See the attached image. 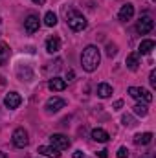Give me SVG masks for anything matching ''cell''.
<instances>
[{
  "instance_id": "83f0119b",
  "label": "cell",
  "mask_w": 156,
  "mask_h": 158,
  "mask_svg": "<svg viewBox=\"0 0 156 158\" xmlns=\"http://www.w3.org/2000/svg\"><path fill=\"white\" fill-rule=\"evenodd\" d=\"M107 153H109V151H105V149H103V151H99V153H97V156H99V158H107V156H109Z\"/></svg>"
},
{
  "instance_id": "5b68a950",
  "label": "cell",
  "mask_w": 156,
  "mask_h": 158,
  "mask_svg": "<svg viewBox=\"0 0 156 158\" xmlns=\"http://www.w3.org/2000/svg\"><path fill=\"white\" fill-rule=\"evenodd\" d=\"M153 28H154V20H153L151 17H142V19L138 20V24H136V31H138L140 35H147V33H151Z\"/></svg>"
},
{
  "instance_id": "44dd1931",
  "label": "cell",
  "mask_w": 156,
  "mask_h": 158,
  "mask_svg": "<svg viewBox=\"0 0 156 158\" xmlns=\"http://www.w3.org/2000/svg\"><path fill=\"white\" fill-rule=\"evenodd\" d=\"M132 109H134V114H138V116H142V118L147 116V112H149V110H147V105H142V103L134 105Z\"/></svg>"
},
{
  "instance_id": "52a82bcc",
  "label": "cell",
  "mask_w": 156,
  "mask_h": 158,
  "mask_svg": "<svg viewBox=\"0 0 156 158\" xmlns=\"http://www.w3.org/2000/svg\"><path fill=\"white\" fill-rule=\"evenodd\" d=\"M40 22H39V17L37 15H28V19L24 20V30H26V33H35L37 30H39Z\"/></svg>"
},
{
  "instance_id": "7402d4cb",
  "label": "cell",
  "mask_w": 156,
  "mask_h": 158,
  "mask_svg": "<svg viewBox=\"0 0 156 158\" xmlns=\"http://www.w3.org/2000/svg\"><path fill=\"white\" fill-rule=\"evenodd\" d=\"M116 156L117 158H129V149H127V147H119L117 153H116Z\"/></svg>"
},
{
  "instance_id": "484cf974",
  "label": "cell",
  "mask_w": 156,
  "mask_h": 158,
  "mask_svg": "<svg viewBox=\"0 0 156 158\" xmlns=\"http://www.w3.org/2000/svg\"><path fill=\"white\" fill-rule=\"evenodd\" d=\"M121 107H123V101H121V99H117L116 103H114V105H112V109H114V110H119V109H121Z\"/></svg>"
},
{
  "instance_id": "7c38bea8",
  "label": "cell",
  "mask_w": 156,
  "mask_h": 158,
  "mask_svg": "<svg viewBox=\"0 0 156 158\" xmlns=\"http://www.w3.org/2000/svg\"><path fill=\"white\" fill-rule=\"evenodd\" d=\"M61 50V39L59 37H50V39L46 40V52L48 53H57Z\"/></svg>"
},
{
  "instance_id": "e0dca14e",
  "label": "cell",
  "mask_w": 156,
  "mask_h": 158,
  "mask_svg": "<svg viewBox=\"0 0 156 158\" xmlns=\"http://www.w3.org/2000/svg\"><path fill=\"white\" fill-rule=\"evenodd\" d=\"M153 142V132H143V134H136L134 136V143L136 145H149Z\"/></svg>"
},
{
  "instance_id": "6da1fadb",
  "label": "cell",
  "mask_w": 156,
  "mask_h": 158,
  "mask_svg": "<svg viewBox=\"0 0 156 158\" xmlns=\"http://www.w3.org/2000/svg\"><path fill=\"white\" fill-rule=\"evenodd\" d=\"M101 63V53H99V48L90 44L83 50L81 53V66L86 70V72H94Z\"/></svg>"
},
{
  "instance_id": "2e32d148",
  "label": "cell",
  "mask_w": 156,
  "mask_h": 158,
  "mask_svg": "<svg viewBox=\"0 0 156 158\" xmlns=\"http://www.w3.org/2000/svg\"><path fill=\"white\" fill-rule=\"evenodd\" d=\"M9 55H11V48H9V44L0 42V66H4V64L9 61Z\"/></svg>"
},
{
  "instance_id": "277c9868",
  "label": "cell",
  "mask_w": 156,
  "mask_h": 158,
  "mask_svg": "<svg viewBox=\"0 0 156 158\" xmlns=\"http://www.w3.org/2000/svg\"><path fill=\"white\" fill-rule=\"evenodd\" d=\"M13 145L15 147H18V149H24L28 143H30V138H28V132L22 129V127H18V129H15L13 131Z\"/></svg>"
},
{
  "instance_id": "ba28073f",
  "label": "cell",
  "mask_w": 156,
  "mask_h": 158,
  "mask_svg": "<svg viewBox=\"0 0 156 158\" xmlns=\"http://www.w3.org/2000/svg\"><path fill=\"white\" fill-rule=\"evenodd\" d=\"M64 107V99L63 98H50L46 101V112H59L61 109Z\"/></svg>"
},
{
  "instance_id": "8fae6325",
  "label": "cell",
  "mask_w": 156,
  "mask_h": 158,
  "mask_svg": "<svg viewBox=\"0 0 156 158\" xmlns=\"http://www.w3.org/2000/svg\"><path fill=\"white\" fill-rule=\"evenodd\" d=\"M92 140H96V142H99V143H107L109 140H110V136H109V132L105 131V129H94L92 131Z\"/></svg>"
},
{
  "instance_id": "603a6c76",
  "label": "cell",
  "mask_w": 156,
  "mask_h": 158,
  "mask_svg": "<svg viewBox=\"0 0 156 158\" xmlns=\"http://www.w3.org/2000/svg\"><path fill=\"white\" fill-rule=\"evenodd\" d=\"M121 121H123V125H125V127H132V125H134V119H132V116H127V114L121 118Z\"/></svg>"
},
{
  "instance_id": "cb8c5ba5",
  "label": "cell",
  "mask_w": 156,
  "mask_h": 158,
  "mask_svg": "<svg viewBox=\"0 0 156 158\" xmlns=\"http://www.w3.org/2000/svg\"><path fill=\"white\" fill-rule=\"evenodd\" d=\"M149 83H151V86H153V88L156 86V72H154V70H153V72H151V76H149Z\"/></svg>"
},
{
  "instance_id": "30bf717a",
  "label": "cell",
  "mask_w": 156,
  "mask_h": 158,
  "mask_svg": "<svg viewBox=\"0 0 156 158\" xmlns=\"http://www.w3.org/2000/svg\"><path fill=\"white\" fill-rule=\"evenodd\" d=\"M117 17H119V20H123V22L130 20V19L134 17V6H132V4H123Z\"/></svg>"
},
{
  "instance_id": "1f68e13d",
  "label": "cell",
  "mask_w": 156,
  "mask_h": 158,
  "mask_svg": "<svg viewBox=\"0 0 156 158\" xmlns=\"http://www.w3.org/2000/svg\"><path fill=\"white\" fill-rule=\"evenodd\" d=\"M142 158H151V155H145V156H142Z\"/></svg>"
},
{
  "instance_id": "9a60e30c",
  "label": "cell",
  "mask_w": 156,
  "mask_h": 158,
  "mask_svg": "<svg viewBox=\"0 0 156 158\" xmlns=\"http://www.w3.org/2000/svg\"><path fill=\"white\" fill-rule=\"evenodd\" d=\"M154 40H151V39H145V40H142L140 42V48H138V53H142V55H149L153 50H154Z\"/></svg>"
},
{
  "instance_id": "4316f807",
  "label": "cell",
  "mask_w": 156,
  "mask_h": 158,
  "mask_svg": "<svg viewBox=\"0 0 156 158\" xmlns=\"http://www.w3.org/2000/svg\"><path fill=\"white\" fill-rule=\"evenodd\" d=\"M74 158H84V153H83V151H74Z\"/></svg>"
},
{
  "instance_id": "4fadbf2b",
  "label": "cell",
  "mask_w": 156,
  "mask_h": 158,
  "mask_svg": "<svg viewBox=\"0 0 156 158\" xmlns=\"http://www.w3.org/2000/svg\"><path fill=\"white\" fill-rule=\"evenodd\" d=\"M39 153L44 155V156H50V158H59L61 156V151L53 145H40L39 147Z\"/></svg>"
},
{
  "instance_id": "d4e9b609",
  "label": "cell",
  "mask_w": 156,
  "mask_h": 158,
  "mask_svg": "<svg viewBox=\"0 0 156 158\" xmlns=\"http://www.w3.org/2000/svg\"><path fill=\"white\" fill-rule=\"evenodd\" d=\"M116 46H112V44H109V50H107V53H109V55H110V57H112V55H116Z\"/></svg>"
},
{
  "instance_id": "f1b7e54d",
  "label": "cell",
  "mask_w": 156,
  "mask_h": 158,
  "mask_svg": "<svg viewBox=\"0 0 156 158\" xmlns=\"http://www.w3.org/2000/svg\"><path fill=\"white\" fill-rule=\"evenodd\" d=\"M66 79H68V81H72V79H74V70H68V74H66Z\"/></svg>"
},
{
  "instance_id": "f546056e",
  "label": "cell",
  "mask_w": 156,
  "mask_h": 158,
  "mask_svg": "<svg viewBox=\"0 0 156 158\" xmlns=\"http://www.w3.org/2000/svg\"><path fill=\"white\" fill-rule=\"evenodd\" d=\"M33 2H35V4H39V6H42V4H44L46 0H33Z\"/></svg>"
},
{
  "instance_id": "8992f818",
  "label": "cell",
  "mask_w": 156,
  "mask_h": 158,
  "mask_svg": "<svg viewBox=\"0 0 156 158\" xmlns=\"http://www.w3.org/2000/svg\"><path fill=\"white\" fill-rule=\"evenodd\" d=\"M50 143H51L53 147H57L59 151H64V149L70 147V140H68L64 134H51V136H50Z\"/></svg>"
},
{
  "instance_id": "ffe728a7",
  "label": "cell",
  "mask_w": 156,
  "mask_h": 158,
  "mask_svg": "<svg viewBox=\"0 0 156 158\" xmlns=\"http://www.w3.org/2000/svg\"><path fill=\"white\" fill-rule=\"evenodd\" d=\"M44 24H46L48 28H53V26L57 24V15H55L53 11H48L46 17H44Z\"/></svg>"
},
{
  "instance_id": "ac0fdd59",
  "label": "cell",
  "mask_w": 156,
  "mask_h": 158,
  "mask_svg": "<svg viewBox=\"0 0 156 158\" xmlns=\"http://www.w3.org/2000/svg\"><path fill=\"white\" fill-rule=\"evenodd\" d=\"M125 63H127V68H129V70H132V72L138 70V64H140V61H138V53H129Z\"/></svg>"
},
{
  "instance_id": "7a4b0ae2",
  "label": "cell",
  "mask_w": 156,
  "mask_h": 158,
  "mask_svg": "<svg viewBox=\"0 0 156 158\" xmlns=\"http://www.w3.org/2000/svg\"><path fill=\"white\" fill-rule=\"evenodd\" d=\"M86 19L77 13V11H70L68 13V26H70V30H74V31H83L84 28H86Z\"/></svg>"
},
{
  "instance_id": "5bb4252c",
  "label": "cell",
  "mask_w": 156,
  "mask_h": 158,
  "mask_svg": "<svg viewBox=\"0 0 156 158\" xmlns=\"http://www.w3.org/2000/svg\"><path fill=\"white\" fill-rule=\"evenodd\" d=\"M48 88H50L51 92H61V90L66 88V81H64V79H59V77H51L50 83H48Z\"/></svg>"
},
{
  "instance_id": "9c48e42d",
  "label": "cell",
  "mask_w": 156,
  "mask_h": 158,
  "mask_svg": "<svg viewBox=\"0 0 156 158\" xmlns=\"http://www.w3.org/2000/svg\"><path fill=\"white\" fill-rule=\"evenodd\" d=\"M20 103H22V98H20L17 92H9V94L4 98V105H6L7 109H17Z\"/></svg>"
},
{
  "instance_id": "4dcf8cb0",
  "label": "cell",
  "mask_w": 156,
  "mask_h": 158,
  "mask_svg": "<svg viewBox=\"0 0 156 158\" xmlns=\"http://www.w3.org/2000/svg\"><path fill=\"white\" fill-rule=\"evenodd\" d=\"M0 158H7V155H6V153H2V151H0Z\"/></svg>"
},
{
  "instance_id": "d6986e66",
  "label": "cell",
  "mask_w": 156,
  "mask_h": 158,
  "mask_svg": "<svg viewBox=\"0 0 156 158\" xmlns=\"http://www.w3.org/2000/svg\"><path fill=\"white\" fill-rule=\"evenodd\" d=\"M97 96H99V98H110V96H112V86H110L109 83H101V85L97 86Z\"/></svg>"
},
{
  "instance_id": "3957f363",
  "label": "cell",
  "mask_w": 156,
  "mask_h": 158,
  "mask_svg": "<svg viewBox=\"0 0 156 158\" xmlns=\"http://www.w3.org/2000/svg\"><path fill=\"white\" fill-rule=\"evenodd\" d=\"M129 94L130 98L138 99V101H143V103H151L153 101V94L142 86H129Z\"/></svg>"
}]
</instances>
